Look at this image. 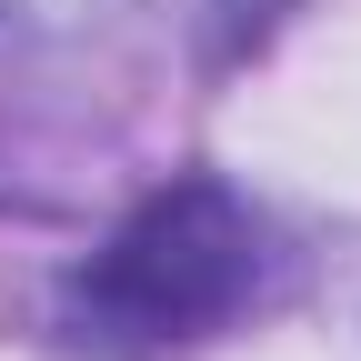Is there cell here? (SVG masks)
<instances>
[{
	"label": "cell",
	"mask_w": 361,
	"mask_h": 361,
	"mask_svg": "<svg viewBox=\"0 0 361 361\" xmlns=\"http://www.w3.org/2000/svg\"><path fill=\"white\" fill-rule=\"evenodd\" d=\"M261 291H271V231L251 221V201H231L221 180H171L90 251L80 322L111 351H180L261 311Z\"/></svg>",
	"instance_id": "obj_1"
},
{
	"label": "cell",
	"mask_w": 361,
	"mask_h": 361,
	"mask_svg": "<svg viewBox=\"0 0 361 361\" xmlns=\"http://www.w3.org/2000/svg\"><path fill=\"white\" fill-rule=\"evenodd\" d=\"M111 0H0V40H61V30H90Z\"/></svg>",
	"instance_id": "obj_2"
}]
</instances>
